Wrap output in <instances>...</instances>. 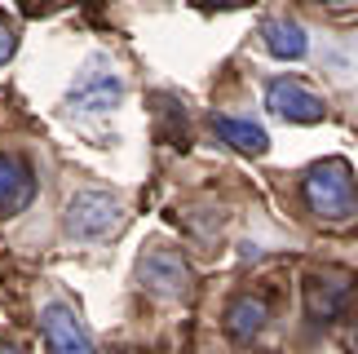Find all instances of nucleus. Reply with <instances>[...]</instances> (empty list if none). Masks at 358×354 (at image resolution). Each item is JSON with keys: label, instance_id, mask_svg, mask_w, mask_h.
<instances>
[{"label": "nucleus", "instance_id": "nucleus-12", "mask_svg": "<svg viewBox=\"0 0 358 354\" xmlns=\"http://www.w3.org/2000/svg\"><path fill=\"white\" fill-rule=\"evenodd\" d=\"M13 49H18V36H13V27L0 18V66H5L13 58Z\"/></svg>", "mask_w": 358, "mask_h": 354}, {"label": "nucleus", "instance_id": "nucleus-7", "mask_svg": "<svg viewBox=\"0 0 358 354\" xmlns=\"http://www.w3.org/2000/svg\"><path fill=\"white\" fill-rule=\"evenodd\" d=\"M45 346H49V354H93L89 332L80 328L76 310L66 302L45 306Z\"/></svg>", "mask_w": 358, "mask_h": 354}, {"label": "nucleus", "instance_id": "nucleus-2", "mask_svg": "<svg viewBox=\"0 0 358 354\" xmlns=\"http://www.w3.org/2000/svg\"><path fill=\"white\" fill-rule=\"evenodd\" d=\"M124 222V204L111 190H76L66 204V235L71 239H106Z\"/></svg>", "mask_w": 358, "mask_h": 354}, {"label": "nucleus", "instance_id": "nucleus-14", "mask_svg": "<svg viewBox=\"0 0 358 354\" xmlns=\"http://www.w3.org/2000/svg\"><path fill=\"white\" fill-rule=\"evenodd\" d=\"M53 5H66V0H27V9H53Z\"/></svg>", "mask_w": 358, "mask_h": 354}, {"label": "nucleus", "instance_id": "nucleus-10", "mask_svg": "<svg viewBox=\"0 0 358 354\" xmlns=\"http://www.w3.org/2000/svg\"><path fill=\"white\" fill-rule=\"evenodd\" d=\"M270 319V306L261 302V297H235V302L226 306V332L235 337V341H252V337L266 328Z\"/></svg>", "mask_w": 358, "mask_h": 354}, {"label": "nucleus", "instance_id": "nucleus-6", "mask_svg": "<svg viewBox=\"0 0 358 354\" xmlns=\"http://www.w3.org/2000/svg\"><path fill=\"white\" fill-rule=\"evenodd\" d=\"M270 111L287 120V125H319L327 115L323 98L306 85H296V80H274L270 85Z\"/></svg>", "mask_w": 358, "mask_h": 354}, {"label": "nucleus", "instance_id": "nucleus-4", "mask_svg": "<svg viewBox=\"0 0 358 354\" xmlns=\"http://www.w3.org/2000/svg\"><path fill=\"white\" fill-rule=\"evenodd\" d=\"M66 98L76 106H85V111H111L124 98V76L111 66V58H89L80 66V76L71 80Z\"/></svg>", "mask_w": 358, "mask_h": 354}, {"label": "nucleus", "instance_id": "nucleus-3", "mask_svg": "<svg viewBox=\"0 0 358 354\" xmlns=\"http://www.w3.org/2000/svg\"><path fill=\"white\" fill-rule=\"evenodd\" d=\"M137 279H142V288L150 297H159V302H182L190 292V266H186V257L177 248H169V243H150L142 253Z\"/></svg>", "mask_w": 358, "mask_h": 354}, {"label": "nucleus", "instance_id": "nucleus-8", "mask_svg": "<svg viewBox=\"0 0 358 354\" xmlns=\"http://www.w3.org/2000/svg\"><path fill=\"white\" fill-rule=\"evenodd\" d=\"M36 199V177L18 155H0V217L22 213Z\"/></svg>", "mask_w": 358, "mask_h": 354}, {"label": "nucleus", "instance_id": "nucleus-16", "mask_svg": "<svg viewBox=\"0 0 358 354\" xmlns=\"http://www.w3.org/2000/svg\"><path fill=\"white\" fill-rule=\"evenodd\" d=\"M0 354H22V350H13V346H0Z\"/></svg>", "mask_w": 358, "mask_h": 354}, {"label": "nucleus", "instance_id": "nucleus-1", "mask_svg": "<svg viewBox=\"0 0 358 354\" xmlns=\"http://www.w3.org/2000/svg\"><path fill=\"white\" fill-rule=\"evenodd\" d=\"M301 195L319 222H354L358 217V182L345 160H319L301 182Z\"/></svg>", "mask_w": 358, "mask_h": 354}, {"label": "nucleus", "instance_id": "nucleus-5", "mask_svg": "<svg viewBox=\"0 0 358 354\" xmlns=\"http://www.w3.org/2000/svg\"><path fill=\"white\" fill-rule=\"evenodd\" d=\"M350 292H354V279L345 275V270H319V275L306 279L301 302H306V315L314 323H327V319H336L341 310H345Z\"/></svg>", "mask_w": 358, "mask_h": 354}, {"label": "nucleus", "instance_id": "nucleus-15", "mask_svg": "<svg viewBox=\"0 0 358 354\" xmlns=\"http://www.w3.org/2000/svg\"><path fill=\"white\" fill-rule=\"evenodd\" d=\"M345 346H350V354H358V323H354V328L345 332Z\"/></svg>", "mask_w": 358, "mask_h": 354}, {"label": "nucleus", "instance_id": "nucleus-17", "mask_svg": "<svg viewBox=\"0 0 358 354\" xmlns=\"http://www.w3.org/2000/svg\"><path fill=\"white\" fill-rule=\"evenodd\" d=\"M323 5H345V0H323Z\"/></svg>", "mask_w": 358, "mask_h": 354}, {"label": "nucleus", "instance_id": "nucleus-11", "mask_svg": "<svg viewBox=\"0 0 358 354\" xmlns=\"http://www.w3.org/2000/svg\"><path fill=\"white\" fill-rule=\"evenodd\" d=\"M261 36H266V49L274 53V58H283V62L306 58V49H310L306 27H296V22H287V18H270Z\"/></svg>", "mask_w": 358, "mask_h": 354}, {"label": "nucleus", "instance_id": "nucleus-13", "mask_svg": "<svg viewBox=\"0 0 358 354\" xmlns=\"http://www.w3.org/2000/svg\"><path fill=\"white\" fill-rule=\"evenodd\" d=\"M195 5H203V9H243V5H252V0H195Z\"/></svg>", "mask_w": 358, "mask_h": 354}, {"label": "nucleus", "instance_id": "nucleus-9", "mask_svg": "<svg viewBox=\"0 0 358 354\" xmlns=\"http://www.w3.org/2000/svg\"><path fill=\"white\" fill-rule=\"evenodd\" d=\"M213 133L222 138L226 146H235L243 155H266L270 151V138L266 129L252 125V120H235V115H213Z\"/></svg>", "mask_w": 358, "mask_h": 354}]
</instances>
